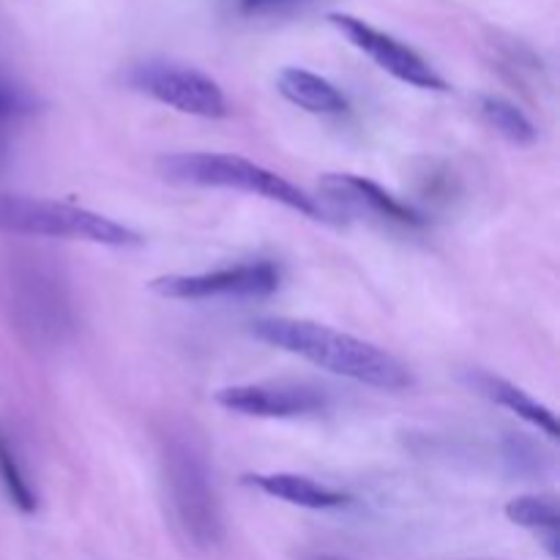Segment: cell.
Wrapping results in <instances>:
<instances>
[{
  "instance_id": "cell-13",
  "label": "cell",
  "mask_w": 560,
  "mask_h": 560,
  "mask_svg": "<svg viewBox=\"0 0 560 560\" xmlns=\"http://www.w3.org/2000/svg\"><path fill=\"white\" fill-rule=\"evenodd\" d=\"M509 523L520 525V528L541 530L547 536V547L550 556L558 558V525H560V509L552 498L541 495H523L506 503Z\"/></svg>"
},
{
  "instance_id": "cell-10",
  "label": "cell",
  "mask_w": 560,
  "mask_h": 560,
  "mask_svg": "<svg viewBox=\"0 0 560 560\" xmlns=\"http://www.w3.org/2000/svg\"><path fill=\"white\" fill-rule=\"evenodd\" d=\"M244 481L266 492L268 498H277L290 506L312 509V512H328V509H342L350 503L348 492H339L299 474H252Z\"/></svg>"
},
{
  "instance_id": "cell-15",
  "label": "cell",
  "mask_w": 560,
  "mask_h": 560,
  "mask_svg": "<svg viewBox=\"0 0 560 560\" xmlns=\"http://www.w3.org/2000/svg\"><path fill=\"white\" fill-rule=\"evenodd\" d=\"M0 481H3L11 503H14L20 512H25V514L36 512V506H38L36 492H33L31 485H27L25 474H22L20 463H16V454L11 452V446H9V441H5L3 432H0Z\"/></svg>"
},
{
  "instance_id": "cell-14",
  "label": "cell",
  "mask_w": 560,
  "mask_h": 560,
  "mask_svg": "<svg viewBox=\"0 0 560 560\" xmlns=\"http://www.w3.org/2000/svg\"><path fill=\"white\" fill-rule=\"evenodd\" d=\"M481 115L487 124L506 137L514 145H530L536 142V126L530 124L528 115L517 107L514 102L503 96H481Z\"/></svg>"
},
{
  "instance_id": "cell-9",
  "label": "cell",
  "mask_w": 560,
  "mask_h": 560,
  "mask_svg": "<svg viewBox=\"0 0 560 560\" xmlns=\"http://www.w3.org/2000/svg\"><path fill=\"white\" fill-rule=\"evenodd\" d=\"M320 189L337 206L348 208L353 213H370L383 222L402 224V228H424V217L399 202L392 191L377 186L375 180L361 178L353 173H334L320 180Z\"/></svg>"
},
{
  "instance_id": "cell-2",
  "label": "cell",
  "mask_w": 560,
  "mask_h": 560,
  "mask_svg": "<svg viewBox=\"0 0 560 560\" xmlns=\"http://www.w3.org/2000/svg\"><path fill=\"white\" fill-rule=\"evenodd\" d=\"M159 173L173 184L186 186H206V189H235L246 191V195H257L262 200L279 202V206L290 208L299 217L312 219V222H331L326 208L282 178L273 170L262 167V164L249 162L235 153H211V151H184V153H167L159 159Z\"/></svg>"
},
{
  "instance_id": "cell-4",
  "label": "cell",
  "mask_w": 560,
  "mask_h": 560,
  "mask_svg": "<svg viewBox=\"0 0 560 560\" xmlns=\"http://www.w3.org/2000/svg\"><path fill=\"white\" fill-rule=\"evenodd\" d=\"M164 476L173 509L186 534L197 545H217L222 536V514L202 454L191 443L173 441L164 452Z\"/></svg>"
},
{
  "instance_id": "cell-6",
  "label": "cell",
  "mask_w": 560,
  "mask_h": 560,
  "mask_svg": "<svg viewBox=\"0 0 560 560\" xmlns=\"http://www.w3.org/2000/svg\"><path fill=\"white\" fill-rule=\"evenodd\" d=\"M282 273L273 262L255 260L206 273H167L151 282V290L170 301L211 299H266L277 293Z\"/></svg>"
},
{
  "instance_id": "cell-7",
  "label": "cell",
  "mask_w": 560,
  "mask_h": 560,
  "mask_svg": "<svg viewBox=\"0 0 560 560\" xmlns=\"http://www.w3.org/2000/svg\"><path fill=\"white\" fill-rule=\"evenodd\" d=\"M328 22L353 44L355 49L375 60L383 71L397 77L405 85L421 88V91H448V82L416 52L413 47L402 44L399 38L377 31L370 22L359 20L353 14H328Z\"/></svg>"
},
{
  "instance_id": "cell-3",
  "label": "cell",
  "mask_w": 560,
  "mask_h": 560,
  "mask_svg": "<svg viewBox=\"0 0 560 560\" xmlns=\"http://www.w3.org/2000/svg\"><path fill=\"white\" fill-rule=\"evenodd\" d=\"M0 233L33 235V238H66L88 241V244L115 246L129 249L142 246L137 230L104 217V213L88 211V208L69 206V202L42 200V197L3 195L0 191Z\"/></svg>"
},
{
  "instance_id": "cell-5",
  "label": "cell",
  "mask_w": 560,
  "mask_h": 560,
  "mask_svg": "<svg viewBox=\"0 0 560 560\" xmlns=\"http://www.w3.org/2000/svg\"><path fill=\"white\" fill-rule=\"evenodd\" d=\"M129 85L167 107L195 118H224L230 113L224 91L217 80L189 66L148 60L126 74Z\"/></svg>"
},
{
  "instance_id": "cell-1",
  "label": "cell",
  "mask_w": 560,
  "mask_h": 560,
  "mask_svg": "<svg viewBox=\"0 0 560 560\" xmlns=\"http://www.w3.org/2000/svg\"><path fill=\"white\" fill-rule=\"evenodd\" d=\"M252 334L271 348L301 355L310 364L361 383V386L402 392L413 383L410 372L392 353L323 323L299 320V317H266V320L252 323Z\"/></svg>"
},
{
  "instance_id": "cell-12",
  "label": "cell",
  "mask_w": 560,
  "mask_h": 560,
  "mask_svg": "<svg viewBox=\"0 0 560 560\" xmlns=\"http://www.w3.org/2000/svg\"><path fill=\"white\" fill-rule=\"evenodd\" d=\"M470 383L476 386V392L485 394L487 399L498 402L501 408L517 413L520 419L528 421L530 427H536L539 432H545V435L552 438V441L560 435L556 413H552L547 405H541L539 399L530 397L528 392H523L520 386H514V383L503 381V377H495V375H485V372H479V375L470 377Z\"/></svg>"
},
{
  "instance_id": "cell-11",
  "label": "cell",
  "mask_w": 560,
  "mask_h": 560,
  "mask_svg": "<svg viewBox=\"0 0 560 560\" xmlns=\"http://www.w3.org/2000/svg\"><path fill=\"white\" fill-rule=\"evenodd\" d=\"M277 88L290 104L301 107L304 113H312V115L348 113V96H345L331 80H326V77L315 74V71L310 69L288 66V69L279 71Z\"/></svg>"
},
{
  "instance_id": "cell-8",
  "label": "cell",
  "mask_w": 560,
  "mask_h": 560,
  "mask_svg": "<svg viewBox=\"0 0 560 560\" xmlns=\"http://www.w3.org/2000/svg\"><path fill=\"white\" fill-rule=\"evenodd\" d=\"M217 402L224 410L255 419H299V416L320 413L326 397L312 386L299 383H244L217 392Z\"/></svg>"
},
{
  "instance_id": "cell-17",
  "label": "cell",
  "mask_w": 560,
  "mask_h": 560,
  "mask_svg": "<svg viewBox=\"0 0 560 560\" xmlns=\"http://www.w3.org/2000/svg\"><path fill=\"white\" fill-rule=\"evenodd\" d=\"M299 3H306V0H241V11L244 14H271V11H282Z\"/></svg>"
},
{
  "instance_id": "cell-16",
  "label": "cell",
  "mask_w": 560,
  "mask_h": 560,
  "mask_svg": "<svg viewBox=\"0 0 560 560\" xmlns=\"http://www.w3.org/2000/svg\"><path fill=\"white\" fill-rule=\"evenodd\" d=\"M36 109H38V98L33 96L27 88L0 77V124L25 118V115H33Z\"/></svg>"
}]
</instances>
